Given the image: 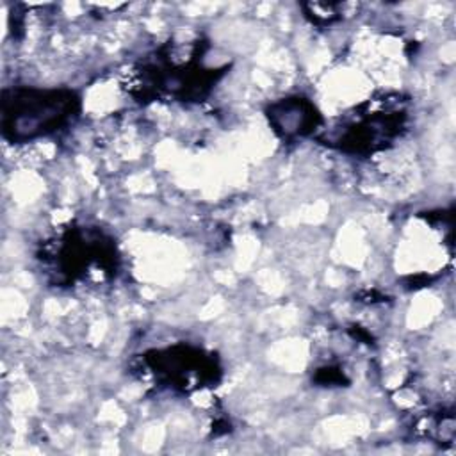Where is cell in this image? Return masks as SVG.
Segmentation results:
<instances>
[{"label":"cell","instance_id":"1","mask_svg":"<svg viewBox=\"0 0 456 456\" xmlns=\"http://www.w3.org/2000/svg\"><path fill=\"white\" fill-rule=\"evenodd\" d=\"M80 98L69 89L21 87L4 93L2 134L12 142L46 137L78 116Z\"/></svg>","mask_w":456,"mask_h":456},{"label":"cell","instance_id":"2","mask_svg":"<svg viewBox=\"0 0 456 456\" xmlns=\"http://www.w3.org/2000/svg\"><path fill=\"white\" fill-rule=\"evenodd\" d=\"M116 251L109 239L93 230H71L57 244V271L68 281L89 276L94 271L109 274L116 269Z\"/></svg>","mask_w":456,"mask_h":456},{"label":"cell","instance_id":"3","mask_svg":"<svg viewBox=\"0 0 456 456\" xmlns=\"http://www.w3.org/2000/svg\"><path fill=\"white\" fill-rule=\"evenodd\" d=\"M146 360L159 381L183 392L201 388L216 381L219 374L217 363L210 354L189 346L167 347Z\"/></svg>","mask_w":456,"mask_h":456},{"label":"cell","instance_id":"4","mask_svg":"<svg viewBox=\"0 0 456 456\" xmlns=\"http://www.w3.org/2000/svg\"><path fill=\"white\" fill-rule=\"evenodd\" d=\"M406 112L399 109H376L358 114L356 119L338 126L330 142L344 151L369 153L390 144L404 126Z\"/></svg>","mask_w":456,"mask_h":456},{"label":"cell","instance_id":"5","mask_svg":"<svg viewBox=\"0 0 456 456\" xmlns=\"http://www.w3.org/2000/svg\"><path fill=\"white\" fill-rule=\"evenodd\" d=\"M269 123L285 139L303 137L317 130L321 116L306 98H283L269 107Z\"/></svg>","mask_w":456,"mask_h":456}]
</instances>
